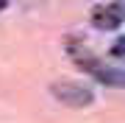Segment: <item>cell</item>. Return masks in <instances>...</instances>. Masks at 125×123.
I'll return each mask as SVG.
<instances>
[{
  "label": "cell",
  "instance_id": "obj_1",
  "mask_svg": "<svg viewBox=\"0 0 125 123\" xmlns=\"http://www.w3.org/2000/svg\"><path fill=\"white\" fill-rule=\"evenodd\" d=\"M50 95L56 101H61L64 106H72V109H83V106H89L94 101V92L89 87H83L78 81H67V78L50 84Z\"/></svg>",
  "mask_w": 125,
  "mask_h": 123
},
{
  "label": "cell",
  "instance_id": "obj_3",
  "mask_svg": "<svg viewBox=\"0 0 125 123\" xmlns=\"http://www.w3.org/2000/svg\"><path fill=\"white\" fill-rule=\"evenodd\" d=\"M89 73L97 78L100 84H106V87H125V70H120V67H111V64L94 62L92 67H89Z\"/></svg>",
  "mask_w": 125,
  "mask_h": 123
},
{
  "label": "cell",
  "instance_id": "obj_4",
  "mask_svg": "<svg viewBox=\"0 0 125 123\" xmlns=\"http://www.w3.org/2000/svg\"><path fill=\"white\" fill-rule=\"evenodd\" d=\"M111 53H114V56H125V37L117 39V45L111 48Z\"/></svg>",
  "mask_w": 125,
  "mask_h": 123
},
{
  "label": "cell",
  "instance_id": "obj_2",
  "mask_svg": "<svg viewBox=\"0 0 125 123\" xmlns=\"http://www.w3.org/2000/svg\"><path fill=\"white\" fill-rule=\"evenodd\" d=\"M125 20V9H122V3H108V6H100V9H94L92 14V23L97 25V28H117Z\"/></svg>",
  "mask_w": 125,
  "mask_h": 123
}]
</instances>
